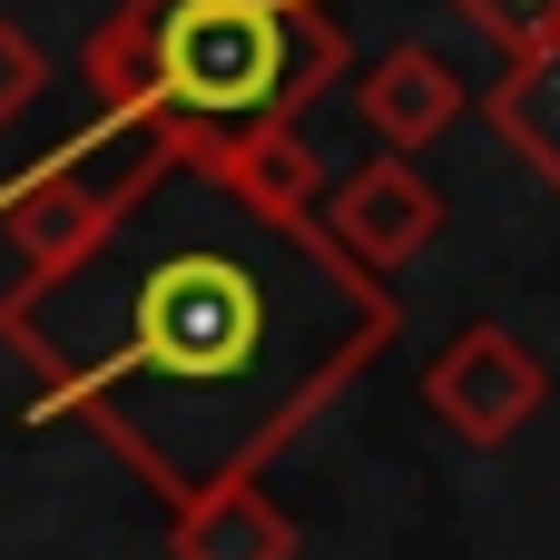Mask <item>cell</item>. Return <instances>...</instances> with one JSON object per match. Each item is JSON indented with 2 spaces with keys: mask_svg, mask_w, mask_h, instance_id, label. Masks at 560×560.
Here are the masks:
<instances>
[{
  "mask_svg": "<svg viewBox=\"0 0 560 560\" xmlns=\"http://www.w3.org/2000/svg\"><path fill=\"white\" fill-rule=\"evenodd\" d=\"M0 335L39 374V413H79L177 512L325 413L394 345V305L325 226L266 217L197 148H148L108 226L20 276Z\"/></svg>",
  "mask_w": 560,
  "mask_h": 560,
  "instance_id": "cell-1",
  "label": "cell"
},
{
  "mask_svg": "<svg viewBox=\"0 0 560 560\" xmlns=\"http://www.w3.org/2000/svg\"><path fill=\"white\" fill-rule=\"evenodd\" d=\"M98 108L148 148L305 118L354 69L325 0H118L79 49Z\"/></svg>",
  "mask_w": 560,
  "mask_h": 560,
  "instance_id": "cell-2",
  "label": "cell"
},
{
  "mask_svg": "<svg viewBox=\"0 0 560 560\" xmlns=\"http://www.w3.org/2000/svg\"><path fill=\"white\" fill-rule=\"evenodd\" d=\"M541 404H551V364H541L512 325H463V335L423 364V413H433L443 433H463L472 453H502Z\"/></svg>",
  "mask_w": 560,
  "mask_h": 560,
  "instance_id": "cell-3",
  "label": "cell"
},
{
  "mask_svg": "<svg viewBox=\"0 0 560 560\" xmlns=\"http://www.w3.org/2000/svg\"><path fill=\"white\" fill-rule=\"evenodd\" d=\"M354 266H374V276H394V266H413L433 236H443V197L423 187V167L413 158H364L354 177H335V197H325V217H315Z\"/></svg>",
  "mask_w": 560,
  "mask_h": 560,
  "instance_id": "cell-4",
  "label": "cell"
},
{
  "mask_svg": "<svg viewBox=\"0 0 560 560\" xmlns=\"http://www.w3.org/2000/svg\"><path fill=\"white\" fill-rule=\"evenodd\" d=\"M354 108H364V128H374L394 158H413V148H433V138L463 118V69H453L443 49L404 39V49H384V59L354 79Z\"/></svg>",
  "mask_w": 560,
  "mask_h": 560,
  "instance_id": "cell-5",
  "label": "cell"
},
{
  "mask_svg": "<svg viewBox=\"0 0 560 560\" xmlns=\"http://www.w3.org/2000/svg\"><path fill=\"white\" fill-rule=\"evenodd\" d=\"M197 158H217L226 167V187L236 197H256L266 217H295V226H315L325 217V158L305 148V128L295 118H266V128H226V138H187Z\"/></svg>",
  "mask_w": 560,
  "mask_h": 560,
  "instance_id": "cell-6",
  "label": "cell"
},
{
  "mask_svg": "<svg viewBox=\"0 0 560 560\" xmlns=\"http://www.w3.org/2000/svg\"><path fill=\"white\" fill-rule=\"evenodd\" d=\"M108 207H118V187H89L69 158H49V167H30V177L0 197V236H10L30 266H59V256H79V246L108 226Z\"/></svg>",
  "mask_w": 560,
  "mask_h": 560,
  "instance_id": "cell-7",
  "label": "cell"
},
{
  "mask_svg": "<svg viewBox=\"0 0 560 560\" xmlns=\"http://www.w3.org/2000/svg\"><path fill=\"white\" fill-rule=\"evenodd\" d=\"M167 541H177V560H295V522L266 502L256 472H236V482L177 502V532Z\"/></svg>",
  "mask_w": 560,
  "mask_h": 560,
  "instance_id": "cell-8",
  "label": "cell"
},
{
  "mask_svg": "<svg viewBox=\"0 0 560 560\" xmlns=\"http://www.w3.org/2000/svg\"><path fill=\"white\" fill-rule=\"evenodd\" d=\"M482 118L502 128V148H512V158L560 197V39H551V49H522V59L492 79Z\"/></svg>",
  "mask_w": 560,
  "mask_h": 560,
  "instance_id": "cell-9",
  "label": "cell"
},
{
  "mask_svg": "<svg viewBox=\"0 0 560 560\" xmlns=\"http://www.w3.org/2000/svg\"><path fill=\"white\" fill-rule=\"evenodd\" d=\"M453 10H463L472 30H492L512 59H522V49H551V39H560V0H453Z\"/></svg>",
  "mask_w": 560,
  "mask_h": 560,
  "instance_id": "cell-10",
  "label": "cell"
},
{
  "mask_svg": "<svg viewBox=\"0 0 560 560\" xmlns=\"http://www.w3.org/2000/svg\"><path fill=\"white\" fill-rule=\"evenodd\" d=\"M39 89H49V49H39L20 20H0V128H10Z\"/></svg>",
  "mask_w": 560,
  "mask_h": 560,
  "instance_id": "cell-11",
  "label": "cell"
}]
</instances>
